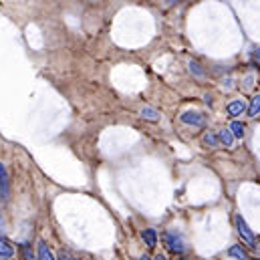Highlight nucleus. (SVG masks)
<instances>
[{
  "mask_svg": "<svg viewBox=\"0 0 260 260\" xmlns=\"http://www.w3.org/2000/svg\"><path fill=\"white\" fill-rule=\"evenodd\" d=\"M228 254L234 256L236 260H250L248 258V254H246V250H242V246H232Z\"/></svg>",
  "mask_w": 260,
  "mask_h": 260,
  "instance_id": "nucleus-13",
  "label": "nucleus"
},
{
  "mask_svg": "<svg viewBox=\"0 0 260 260\" xmlns=\"http://www.w3.org/2000/svg\"><path fill=\"white\" fill-rule=\"evenodd\" d=\"M0 226H2V218H0Z\"/></svg>",
  "mask_w": 260,
  "mask_h": 260,
  "instance_id": "nucleus-23",
  "label": "nucleus"
},
{
  "mask_svg": "<svg viewBox=\"0 0 260 260\" xmlns=\"http://www.w3.org/2000/svg\"><path fill=\"white\" fill-rule=\"evenodd\" d=\"M14 256V246L10 244L8 238L0 236V260H10Z\"/></svg>",
  "mask_w": 260,
  "mask_h": 260,
  "instance_id": "nucleus-4",
  "label": "nucleus"
},
{
  "mask_svg": "<svg viewBox=\"0 0 260 260\" xmlns=\"http://www.w3.org/2000/svg\"><path fill=\"white\" fill-rule=\"evenodd\" d=\"M220 141H218V135L216 133H206L204 137H202V145H206V147H216Z\"/></svg>",
  "mask_w": 260,
  "mask_h": 260,
  "instance_id": "nucleus-11",
  "label": "nucleus"
},
{
  "mask_svg": "<svg viewBox=\"0 0 260 260\" xmlns=\"http://www.w3.org/2000/svg\"><path fill=\"white\" fill-rule=\"evenodd\" d=\"M139 260H149V256H145V254H143V256H139Z\"/></svg>",
  "mask_w": 260,
  "mask_h": 260,
  "instance_id": "nucleus-21",
  "label": "nucleus"
},
{
  "mask_svg": "<svg viewBox=\"0 0 260 260\" xmlns=\"http://www.w3.org/2000/svg\"><path fill=\"white\" fill-rule=\"evenodd\" d=\"M141 117L147 119V121H157V119H159V113H157L153 107H143V109H141Z\"/></svg>",
  "mask_w": 260,
  "mask_h": 260,
  "instance_id": "nucleus-10",
  "label": "nucleus"
},
{
  "mask_svg": "<svg viewBox=\"0 0 260 260\" xmlns=\"http://www.w3.org/2000/svg\"><path fill=\"white\" fill-rule=\"evenodd\" d=\"M39 260H55L53 256V252H51V248L47 246V242H39Z\"/></svg>",
  "mask_w": 260,
  "mask_h": 260,
  "instance_id": "nucleus-9",
  "label": "nucleus"
},
{
  "mask_svg": "<svg viewBox=\"0 0 260 260\" xmlns=\"http://www.w3.org/2000/svg\"><path fill=\"white\" fill-rule=\"evenodd\" d=\"M244 109H246V101L244 99H234L230 105H228V113L232 115V117H236V115H242L244 113Z\"/></svg>",
  "mask_w": 260,
  "mask_h": 260,
  "instance_id": "nucleus-5",
  "label": "nucleus"
},
{
  "mask_svg": "<svg viewBox=\"0 0 260 260\" xmlns=\"http://www.w3.org/2000/svg\"><path fill=\"white\" fill-rule=\"evenodd\" d=\"M252 81H254L252 77H246V79H244V83H246V87H252Z\"/></svg>",
  "mask_w": 260,
  "mask_h": 260,
  "instance_id": "nucleus-18",
  "label": "nucleus"
},
{
  "mask_svg": "<svg viewBox=\"0 0 260 260\" xmlns=\"http://www.w3.org/2000/svg\"><path fill=\"white\" fill-rule=\"evenodd\" d=\"M0 198L2 200L8 198V172H6L4 164H0Z\"/></svg>",
  "mask_w": 260,
  "mask_h": 260,
  "instance_id": "nucleus-6",
  "label": "nucleus"
},
{
  "mask_svg": "<svg viewBox=\"0 0 260 260\" xmlns=\"http://www.w3.org/2000/svg\"><path fill=\"white\" fill-rule=\"evenodd\" d=\"M57 260H75V258H73V256H71L69 252H65V250H61V252H59V256H57Z\"/></svg>",
  "mask_w": 260,
  "mask_h": 260,
  "instance_id": "nucleus-17",
  "label": "nucleus"
},
{
  "mask_svg": "<svg viewBox=\"0 0 260 260\" xmlns=\"http://www.w3.org/2000/svg\"><path fill=\"white\" fill-rule=\"evenodd\" d=\"M218 141H220L222 145H226V147H232V145H234V135H232V131L224 127V129L218 133Z\"/></svg>",
  "mask_w": 260,
  "mask_h": 260,
  "instance_id": "nucleus-8",
  "label": "nucleus"
},
{
  "mask_svg": "<svg viewBox=\"0 0 260 260\" xmlns=\"http://www.w3.org/2000/svg\"><path fill=\"white\" fill-rule=\"evenodd\" d=\"M141 238H143V242H145L149 248H155V244H157V232H155L153 228L143 230V232H141Z\"/></svg>",
  "mask_w": 260,
  "mask_h": 260,
  "instance_id": "nucleus-7",
  "label": "nucleus"
},
{
  "mask_svg": "<svg viewBox=\"0 0 260 260\" xmlns=\"http://www.w3.org/2000/svg\"><path fill=\"white\" fill-rule=\"evenodd\" d=\"M180 260H184V258H180Z\"/></svg>",
  "mask_w": 260,
  "mask_h": 260,
  "instance_id": "nucleus-24",
  "label": "nucleus"
},
{
  "mask_svg": "<svg viewBox=\"0 0 260 260\" xmlns=\"http://www.w3.org/2000/svg\"><path fill=\"white\" fill-rule=\"evenodd\" d=\"M260 113V95H254L252 101H250V107H248V115L250 117H256Z\"/></svg>",
  "mask_w": 260,
  "mask_h": 260,
  "instance_id": "nucleus-12",
  "label": "nucleus"
},
{
  "mask_svg": "<svg viewBox=\"0 0 260 260\" xmlns=\"http://www.w3.org/2000/svg\"><path fill=\"white\" fill-rule=\"evenodd\" d=\"M153 260H166V256H164V254H157V256H155Z\"/></svg>",
  "mask_w": 260,
  "mask_h": 260,
  "instance_id": "nucleus-19",
  "label": "nucleus"
},
{
  "mask_svg": "<svg viewBox=\"0 0 260 260\" xmlns=\"http://www.w3.org/2000/svg\"><path fill=\"white\" fill-rule=\"evenodd\" d=\"M228 129L232 131V135H234V137H244V131H246V127H244V123L234 121V123H230V127H228Z\"/></svg>",
  "mask_w": 260,
  "mask_h": 260,
  "instance_id": "nucleus-14",
  "label": "nucleus"
},
{
  "mask_svg": "<svg viewBox=\"0 0 260 260\" xmlns=\"http://www.w3.org/2000/svg\"><path fill=\"white\" fill-rule=\"evenodd\" d=\"M236 230H238V234H240L242 242H244L248 248H252V246L256 244V238H254L252 230L248 228V224H246V220H244L242 216H238V218H236Z\"/></svg>",
  "mask_w": 260,
  "mask_h": 260,
  "instance_id": "nucleus-1",
  "label": "nucleus"
},
{
  "mask_svg": "<svg viewBox=\"0 0 260 260\" xmlns=\"http://www.w3.org/2000/svg\"><path fill=\"white\" fill-rule=\"evenodd\" d=\"M83 260H95V258H93V256H89V254H85V256H83Z\"/></svg>",
  "mask_w": 260,
  "mask_h": 260,
  "instance_id": "nucleus-20",
  "label": "nucleus"
},
{
  "mask_svg": "<svg viewBox=\"0 0 260 260\" xmlns=\"http://www.w3.org/2000/svg\"><path fill=\"white\" fill-rule=\"evenodd\" d=\"M22 258L24 260H37L35 252H32V248H30L28 244H22Z\"/></svg>",
  "mask_w": 260,
  "mask_h": 260,
  "instance_id": "nucleus-15",
  "label": "nucleus"
},
{
  "mask_svg": "<svg viewBox=\"0 0 260 260\" xmlns=\"http://www.w3.org/2000/svg\"><path fill=\"white\" fill-rule=\"evenodd\" d=\"M256 59H258V61H260V49H258V51H256Z\"/></svg>",
  "mask_w": 260,
  "mask_h": 260,
  "instance_id": "nucleus-22",
  "label": "nucleus"
},
{
  "mask_svg": "<svg viewBox=\"0 0 260 260\" xmlns=\"http://www.w3.org/2000/svg\"><path fill=\"white\" fill-rule=\"evenodd\" d=\"M190 71H192L194 75H198V77H204L202 67H200V63H196V61H190Z\"/></svg>",
  "mask_w": 260,
  "mask_h": 260,
  "instance_id": "nucleus-16",
  "label": "nucleus"
},
{
  "mask_svg": "<svg viewBox=\"0 0 260 260\" xmlns=\"http://www.w3.org/2000/svg\"><path fill=\"white\" fill-rule=\"evenodd\" d=\"M164 242H166L168 250H172V252H176V254H182V252H184V240H182V236H180L178 232L168 230V232L164 234Z\"/></svg>",
  "mask_w": 260,
  "mask_h": 260,
  "instance_id": "nucleus-2",
  "label": "nucleus"
},
{
  "mask_svg": "<svg viewBox=\"0 0 260 260\" xmlns=\"http://www.w3.org/2000/svg\"><path fill=\"white\" fill-rule=\"evenodd\" d=\"M180 119H182V123H186V125H196V127H202V125L206 123L204 115L198 113V111H186V113H182Z\"/></svg>",
  "mask_w": 260,
  "mask_h": 260,
  "instance_id": "nucleus-3",
  "label": "nucleus"
}]
</instances>
